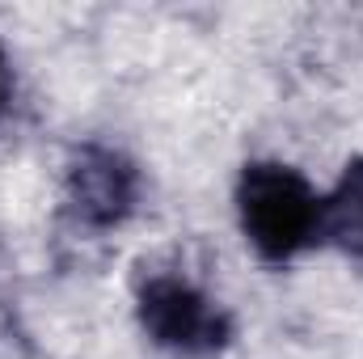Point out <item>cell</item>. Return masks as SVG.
Returning a JSON list of instances; mask_svg holds the SVG:
<instances>
[{"mask_svg": "<svg viewBox=\"0 0 363 359\" xmlns=\"http://www.w3.org/2000/svg\"><path fill=\"white\" fill-rule=\"evenodd\" d=\"M144 199V174L135 157L118 144L106 140H85L72 148L64 165V203L77 224L93 233L123 228Z\"/></svg>", "mask_w": 363, "mask_h": 359, "instance_id": "cell-3", "label": "cell"}, {"mask_svg": "<svg viewBox=\"0 0 363 359\" xmlns=\"http://www.w3.org/2000/svg\"><path fill=\"white\" fill-rule=\"evenodd\" d=\"M233 203L245 245L267 267H287L321 245V190L287 161H245Z\"/></svg>", "mask_w": 363, "mask_h": 359, "instance_id": "cell-1", "label": "cell"}, {"mask_svg": "<svg viewBox=\"0 0 363 359\" xmlns=\"http://www.w3.org/2000/svg\"><path fill=\"white\" fill-rule=\"evenodd\" d=\"M13 89H17V77H13V60H9V51H4V43H0V114L13 106Z\"/></svg>", "mask_w": 363, "mask_h": 359, "instance_id": "cell-5", "label": "cell"}, {"mask_svg": "<svg viewBox=\"0 0 363 359\" xmlns=\"http://www.w3.org/2000/svg\"><path fill=\"white\" fill-rule=\"evenodd\" d=\"M135 321L152 347L178 359H216L237 338L233 313L178 270H152L140 279Z\"/></svg>", "mask_w": 363, "mask_h": 359, "instance_id": "cell-2", "label": "cell"}, {"mask_svg": "<svg viewBox=\"0 0 363 359\" xmlns=\"http://www.w3.org/2000/svg\"><path fill=\"white\" fill-rule=\"evenodd\" d=\"M321 245L363 263V157H351L330 194H321Z\"/></svg>", "mask_w": 363, "mask_h": 359, "instance_id": "cell-4", "label": "cell"}]
</instances>
